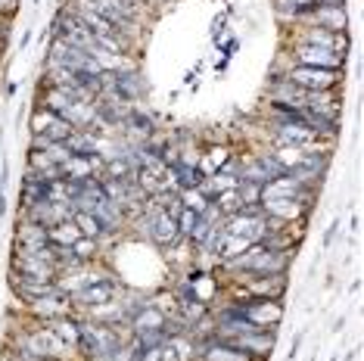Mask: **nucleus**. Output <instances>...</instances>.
<instances>
[{
    "instance_id": "obj_25",
    "label": "nucleus",
    "mask_w": 364,
    "mask_h": 361,
    "mask_svg": "<svg viewBox=\"0 0 364 361\" xmlns=\"http://www.w3.org/2000/svg\"><path fill=\"white\" fill-rule=\"evenodd\" d=\"M336 231H339V218H333V221H330V227L324 231V249H330V243L336 240Z\"/></svg>"
},
{
    "instance_id": "obj_22",
    "label": "nucleus",
    "mask_w": 364,
    "mask_h": 361,
    "mask_svg": "<svg viewBox=\"0 0 364 361\" xmlns=\"http://www.w3.org/2000/svg\"><path fill=\"white\" fill-rule=\"evenodd\" d=\"M56 119H60V116H56V112L44 109V106H35V112H31V119H28V128H31V134H44V131L50 128Z\"/></svg>"
},
{
    "instance_id": "obj_30",
    "label": "nucleus",
    "mask_w": 364,
    "mask_h": 361,
    "mask_svg": "<svg viewBox=\"0 0 364 361\" xmlns=\"http://www.w3.org/2000/svg\"><path fill=\"white\" fill-rule=\"evenodd\" d=\"M4 212H6V193L0 190V215H4Z\"/></svg>"
},
{
    "instance_id": "obj_2",
    "label": "nucleus",
    "mask_w": 364,
    "mask_h": 361,
    "mask_svg": "<svg viewBox=\"0 0 364 361\" xmlns=\"http://www.w3.org/2000/svg\"><path fill=\"white\" fill-rule=\"evenodd\" d=\"M125 349V340L119 336V327L100 321H81L78 355L85 361H109Z\"/></svg>"
},
{
    "instance_id": "obj_20",
    "label": "nucleus",
    "mask_w": 364,
    "mask_h": 361,
    "mask_svg": "<svg viewBox=\"0 0 364 361\" xmlns=\"http://www.w3.org/2000/svg\"><path fill=\"white\" fill-rule=\"evenodd\" d=\"M212 206L218 209L221 218H228V215H234V212L243 209V203H240V193H237V187H234V190H221V193L212 200Z\"/></svg>"
},
{
    "instance_id": "obj_16",
    "label": "nucleus",
    "mask_w": 364,
    "mask_h": 361,
    "mask_svg": "<svg viewBox=\"0 0 364 361\" xmlns=\"http://www.w3.org/2000/svg\"><path fill=\"white\" fill-rule=\"evenodd\" d=\"M271 156L277 159V166L284 168V171H296L305 162V156H309V150L305 146H289V144H280L271 150Z\"/></svg>"
},
{
    "instance_id": "obj_19",
    "label": "nucleus",
    "mask_w": 364,
    "mask_h": 361,
    "mask_svg": "<svg viewBox=\"0 0 364 361\" xmlns=\"http://www.w3.org/2000/svg\"><path fill=\"white\" fill-rule=\"evenodd\" d=\"M72 252L81 265H97V256H100V240H90V237H78L72 243Z\"/></svg>"
},
{
    "instance_id": "obj_6",
    "label": "nucleus",
    "mask_w": 364,
    "mask_h": 361,
    "mask_svg": "<svg viewBox=\"0 0 364 361\" xmlns=\"http://www.w3.org/2000/svg\"><path fill=\"white\" fill-rule=\"evenodd\" d=\"M122 290H125V286L115 281L112 274H103L100 281L81 286L75 296H72V306H75V308H85V311H94L97 306H106V302L119 299V293H122Z\"/></svg>"
},
{
    "instance_id": "obj_29",
    "label": "nucleus",
    "mask_w": 364,
    "mask_h": 361,
    "mask_svg": "<svg viewBox=\"0 0 364 361\" xmlns=\"http://www.w3.org/2000/svg\"><path fill=\"white\" fill-rule=\"evenodd\" d=\"M318 4H324V6H346V0H318Z\"/></svg>"
},
{
    "instance_id": "obj_17",
    "label": "nucleus",
    "mask_w": 364,
    "mask_h": 361,
    "mask_svg": "<svg viewBox=\"0 0 364 361\" xmlns=\"http://www.w3.org/2000/svg\"><path fill=\"white\" fill-rule=\"evenodd\" d=\"M72 221H75V227H78V234L81 237H90V240H103L106 234V227L100 225V221H97V215H90V212H72Z\"/></svg>"
},
{
    "instance_id": "obj_1",
    "label": "nucleus",
    "mask_w": 364,
    "mask_h": 361,
    "mask_svg": "<svg viewBox=\"0 0 364 361\" xmlns=\"http://www.w3.org/2000/svg\"><path fill=\"white\" fill-rule=\"evenodd\" d=\"M289 262H293V252L268 249L262 240H255L246 246L237 259L221 262V268L234 271V274H287Z\"/></svg>"
},
{
    "instance_id": "obj_3",
    "label": "nucleus",
    "mask_w": 364,
    "mask_h": 361,
    "mask_svg": "<svg viewBox=\"0 0 364 361\" xmlns=\"http://www.w3.org/2000/svg\"><path fill=\"white\" fill-rule=\"evenodd\" d=\"M234 306L240 311V318H246V321L252 327H259V330H277L280 321H284V306H280V299H240Z\"/></svg>"
},
{
    "instance_id": "obj_8",
    "label": "nucleus",
    "mask_w": 364,
    "mask_h": 361,
    "mask_svg": "<svg viewBox=\"0 0 364 361\" xmlns=\"http://www.w3.org/2000/svg\"><path fill=\"white\" fill-rule=\"evenodd\" d=\"M299 35H296V41L299 44H311V47H324V50H333L339 56L349 53V35L346 31H327V28H318V26H309V22H302Z\"/></svg>"
},
{
    "instance_id": "obj_13",
    "label": "nucleus",
    "mask_w": 364,
    "mask_h": 361,
    "mask_svg": "<svg viewBox=\"0 0 364 361\" xmlns=\"http://www.w3.org/2000/svg\"><path fill=\"white\" fill-rule=\"evenodd\" d=\"M205 180V175L196 166H184V162H175L168 166V184L175 190H190V187H200Z\"/></svg>"
},
{
    "instance_id": "obj_12",
    "label": "nucleus",
    "mask_w": 364,
    "mask_h": 361,
    "mask_svg": "<svg viewBox=\"0 0 364 361\" xmlns=\"http://www.w3.org/2000/svg\"><path fill=\"white\" fill-rule=\"evenodd\" d=\"M302 26V22H299ZM309 26H318V28H327V31H346L349 19H346V6H324L318 4V10L309 16Z\"/></svg>"
},
{
    "instance_id": "obj_24",
    "label": "nucleus",
    "mask_w": 364,
    "mask_h": 361,
    "mask_svg": "<svg viewBox=\"0 0 364 361\" xmlns=\"http://www.w3.org/2000/svg\"><path fill=\"white\" fill-rule=\"evenodd\" d=\"M47 156V162H53V166H63V162H69L72 159V153L65 150V144H50L47 150H41Z\"/></svg>"
},
{
    "instance_id": "obj_18",
    "label": "nucleus",
    "mask_w": 364,
    "mask_h": 361,
    "mask_svg": "<svg viewBox=\"0 0 364 361\" xmlns=\"http://www.w3.org/2000/svg\"><path fill=\"white\" fill-rule=\"evenodd\" d=\"M47 234H50V243L53 246H72L78 240V227H75V221H60V225H53V227H47Z\"/></svg>"
},
{
    "instance_id": "obj_28",
    "label": "nucleus",
    "mask_w": 364,
    "mask_h": 361,
    "mask_svg": "<svg viewBox=\"0 0 364 361\" xmlns=\"http://www.w3.org/2000/svg\"><path fill=\"white\" fill-rule=\"evenodd\" d=\"M31 38H35V28H28L26 35H22V47H28V44H31Z\"/></svg>"
},
{
    "instance_id": "obj_10",
    "label": "nucleus",
    "mask_w": 364,
    "mask_h": 361,
    "mask_svg": "<svg viewBox=\"0 0 364 361\" xmlns=\"http://www.w3.org/2000/svg\"><path fill=\"white\" fill-rule=\"evenodd\" d=\"M47 243H50V234H47L44 225L19 218V225H16V249L19 252H38V249H44Z\"/></svg>"
},
{
    "instance_id": "obj_14",
    "label": "nucleus",
    "mask_w": 364,
    "mask_h": 361,
    "mask_svg": "<svg viewBox=\"0 0 364 361\" xmlns=\"http://www.w3.org/2000/svg\"><path fill=\"white\" fill-rule=\"evenodd\" d=\"M63 119L69 122L75 131H85V128H94V122H97V106L94 103H87V100H75L69 106V109L63 112Z\"/></svg>"
},
{
    "instance_id": "obj_4",
    "label": "nucleus",
    "mask_w": 364,
    "mask_h": 361,
    "mask_svg": "<svg viewBox=\"0 0 364 361\" xmlns=\"http://www.w3.org/2000/svg\"><path fill=\"white\" fill-rule=\"evenodd\" d=\"M287 81H293L302 90H336L343 81V72L333 69H311V65H287Z\"/></svg>"
},
{
    "instance_id": "obj_21",
    "label": "nucleus",
    "mask_w": 364,
    "mask_h": 361,
    "mask_svg": "<svg viewBox=\"0 0 364 361\" xmlns=\"http://www.w3.org/2000/svg\"><path fill=\"white\" fill-rule=\"evenodd\" d=\"M178 196H181V203H184V209L196 212V215H205V212H209V206H212V200H205V196L200 193V187H190V190H178Z\"/></svg>"
},
{
    "instance_id": "obj_11",
    "label": "nucleus",
    "mask_w": 364,
    "mask_h": 361,
    "mask_svg": "<svg viewBox=\"0 0 364 361\" xmlns=\"http://www.w3.org/2000/svg\"><path fill=\"white\" fill-rule=\"evenodd\" d=\"M53 330V336L63 343L65 349H72L78 355V340H81V318L72 311V315H63V318H56V321L47 324Z\"/></svg>"
},
{
    "instance_id": "obj_15",
    "label": "nucleus",
    "mask_w": 364,
    "mask_h": 361,
    "mask_svg": "<svg viewBox=\"0 0 364 361\" xmlns=\"http://www.w3.org/2000/svg\"><path fill=\"white\" fill-rule=\"evenodd\" d=\"M63 144H65V150H69L72 156H97V131L94 128L72 131Z\"/></svg>"
},
{
    "instance_id": "obj_9",
    "label": "nucleus",
    "mask_w": 364,
    "mask_h": 361,
    "mask_svg": "<svg viewBox=\"0 0 364 361\" xmlns=\"http://www.w3.org/2000/svg\"><path fill=\"white\" fill-rule=\"evenodd\" d=\"M10 271L13 274H22V277H35V281H56V268L50 262L38 259L35 252H19L16 249V256L10 262Z\"/></svg>"
},
{
    "instance_id": "obj_26",
    "label": "nucleus",
    "mask_w": 364,
    "mask_h": 361,
    "mask_svg": "<svg viewBox=\"0 0 364 361\" xmlns=\"http://www.w3.org/2000/svg\"><path fill=\"white\" fill-rule=\"evenodd\" d=\"M302 340H305V333H299V336H296V340H293V346H289V352H287V358H289V361H293L296 355H299V346H302Z\"/></svg>"
},
{
    "instance_id": "obj_27",
    "label": "nucleus",
    "mask_w": 364,
    "mask_h": 361,
    "mask_svg": "<svg viewBox=\"0 0 364 361\" xmlns=\"http://www.w3.org/2000/svg\"><path fill=\"white\" fill-rule=\"evenodd\" d=\"M0 361H22V358H19V352H10V349H4V352H0Z\"/></svg>"
},
{
    "instance_id": "obj_7",
    "label": "nucleus",
    "mask_w": 364,
    "mask_h": 361,
    "mask_svg": "<svg viewBox=\"0 0 364 361\" xmlns=\"http://www.w3.org/2000/svg\"><path fill=\"white\" fill-rule=\"evenodd\" d=\"M289 53H293V65H311V69H333V72L346 69V56H339L333 50H324V47H311V44L293 41Z\"/></svg>"
},
{
    "instance_id": "obj_5",
    "label": "nucleus",
    "mask_w": 364,
    "mask_h": 361,
    "mask_svg": "<svg viewBox=\"0 0 364 361\" xmlns=\"http://www.w3.org/2000/svg\"><path fill=\"white\" fill-rule=\"evenodd\" d=\"M26 306H28V315L35 318V321H41V324H50V321H56V318L72 315V311H75V306H72V296H69V293H63V290H56V286L50 293H44V296L28 299Z\"/></svg>"
},
{
    "instance_id": "obj_31",
    "label": "nucleus",
    "mask_w": 364,
    "mask_h": 361,
    "mask_svg": "<svg viewBox=\"0 0 364 361\" xmlns=\"http://www.w3.org/2000/svg\"><path fill=\"white\" fill-rule=\"evenodd\" d=\"M35 4H38V0H35Z\"/></svg>"
},
{
    "instance_id": "obj_23",
    "label": "nucleus",
    "mask_w": 364,
    "mask_h": 361,
    "mask_svg": "<svg viewBox=\"0 0 364 361\" xmlns=\"http://www.w3.org/2000/svg\"><path fill=\"white\" fill-rule=\"evenodd\" d=\"M237 193H240V203H243V206H259L262 203V184H246V180H240Z\"/></svg>"
}]
</instances>
